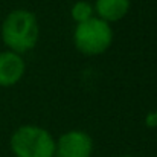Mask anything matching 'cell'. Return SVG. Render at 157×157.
Returning a JSON list of instances; mask_svg holds the SVG:
<instances>
[{
    "label": "cell",
    "mask_w": 157,
    "mask_h": 157,
    "mask_svg": "<svg viewBox=\"0 0 157 157\" xmlns=\"http://www.w3.org/2000/svg\"><path fill=\"white\" fill-rule=\"evenodd\" d=\"M40 35L38 20L32 11L14 9L2 23V40L5 46L18 55L32 51Z\"/></svg>",
    "instance_id": "6da1fadb"
},
{
    "label": "cell",
    "mask_w": 157,
    "mask_h": 157,
    "mask_svg": "<svg viewBox=\"0 0 157 157\" xmlns=\"http://www.w3.org/2000/svg\"><path fill=\"white\" fill-rule=\"evenodd\" d=\"M55 144L52 134L38 125L18 127L9 140L15 157H55Z\"/></svg>",
    "instance_id": "7a4b0ae2"
},
{
    "label": "cell",
    "mask_w": 157,
    "mask_h": 157,
    "mask_svg": "<svg viewBox=\"0 0 157 157\" xmlns=\"http://www.w3.org/2000/svg\"><path fill=\"white\" fill-rule=\"evenodd\" d=\"M75 48L84 55L96 56L108 51L113 43V29L110 23L93 17L84 23L76 25L73 32Z\"/></svg>",
    "instance_id": "3957f363"
},
{
    "label": "cell",
    "mask_w": 157,
    "mask_h": 157,
    "mask_svg": "<svg viewBox=\"0 0 157 157\" xmlns=\"http://www.w3.org/2000/svg\"><path fill=\"white\" fill-rule=\"evenodd\" d=\"M93 140L89 133L70 130L61 134L55 144V157H92Z\"/></svg>",
    "instance_id": "277c9868"
},
{
    "label": "cell",
    "mask_w": 157,
    "mask_h": 157,
    "mask_svg": "<svg viewBox=\"0 0 157 157\" xmlns=\"http://www.w3.org/2000/svg\"><path fill=\"white\" fill-rule=\"evenodd\" d=\"M26 64L21 55L11 51L0 53V87L15 86L25 75Z\"/></svg>",
    "instance_id": "5b68a950"
},
{
    "label": "cell",
    "mask_w": 157,
    "mask_h": 157,
    "mask_svg": "<svg viewBox=\"0 0 157 157\" xmlns=\"http://www.w3.org/2000/svg\"><path fill=\"white\" fill-rule=\"evenodd\" d=\"M93 8L96 17H99L107 23H113L122 20L128 14L131 8V2L130 0H96Z\"/></svg>",
    "instance_id": "8992f818"
},
{
    "label": "cell",
    "mask_w": 157,
    "mask_h": 157,
    "mask_svg": "<svg viewBox=\"0 0 157 157\" xmlns=\"http://www.w3.org/2000/svg\"><path fill=\"white\" fill-rule=\"evenodd\" d=\"M70 14H72V18L76 21V25H79V23H84L95 17V8L87 0H78L72 6Z\"/></svg>",
    "instance_id": "52a82bcc"
},
{
    "label": "cell",
    "mask_w": 157,
    "mask_h": 157,
    "mask_svg": "<svg viewBox=\"0 0 157 157\" xmlns=\"http://www.w3.org/2000/svg\"><path fill=\"white\" fill-rule=\"evenodd\" d=\"M145 125L148 128H156L157 127V113L156 111H150L145 116Z\"/></svg>",
    "instance_id": "ba28073f"
},
{
    "label": "cell",
    "mask_w": 157,
    "mask_h": 157,
    "mask_svg": "<svg viewBox=\"0 0 157 157\" xmlns=\"http://www.w3.org/2000/svg\"><path fill=\"white\" fill-rule=\"evenodd\" d=\"M121 157H133V156H130V154H125V156H121Z\"/></svg>",
    "instance_id": "9c48e42d"
},
{
    "label": "cell",
    "mask_w": 157,
    "mask_h": 157,
    "mask_svg": "<svg viewBox=\"0 0 157 157\" xmlns=\"http://www.w3.org/2000/svg\"><path fill=\"white\" fill-rule=\"evenodd\" d=\"M156 113H157V108H156Z\"/></svg>",
    "instance_id": "30bf717a"
}]
</instances>
